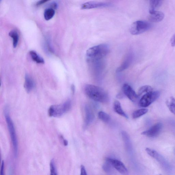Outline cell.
Instances as JSON below:
<instances>
[{
  "mask_svg": "<svg viewBox=\"0 0 175 175\" xmlns=\"http://www.w3.org/2000/svg\"><path fill=\"white\" fill-rule=\"evenodd\" d=\"M85 91L89 98L95 101L106 103L109 100L107 92L97 86L90 84L86 85Z\"/></svg>",
  "mask_w": 175,
  "mask_h": 175,
  "instance_id": "1",
  "label": "cell"
},
{
  "mask_svg": "<svg viewBox=\"0 0 175 175\" xmlns=\"http://www.w3.org/2000/svg\"><path fill=\"white\" fill-rule=\"evenodd\" d=\"M110 48L106 44H101L89 49L86 52L89 62H94L100 61L108 54Z\"/></svg>",
  "mask_w": 175,
  "mask_h": 175,
  "instance_id": "2",
  "label": "cell"
},
{
  "mask_svg": "<svg viewBox=\"0 0 175 175\" xmlns=\"http://www.w3.org/2000/svg\"><path fill=\"white\" fill-rule=\"evenodd\" d=\"M5 116L10 135L14 155L15 157L17 156L18 152V143L17 137L14 123L10 116L8 109L6 107L5 110Z\"/></svg>",
  "mask_w": 175,
  "mask_h": 175,
  "instance_id": "3",
  "label": "cell"
},
{
  "mask_svg": "<svg viewBox=\"0 0 175 175\" xmlns=\"http://www.w3.org/2000/svg\"><path fill=\"white\" fill-rule=\"evenodd\" d=\"M71 106V102L70 100L67 101L61 104L52 105L48 110L49 116L60 117L70 110Z\"/></svg>",
  "mask_w": 175,
  "mask_h": 175,
  "instance_id": "4",
  "label": "cell"
},
{
  "mask_svg": "<svg viewBox=\"0 0 175 175\" xmlns=\"http://www.w3.org/2000/svg\"><path fill=\"white\" fill-rule=\"evenodd\" d=\"M151 27V25L149 22L144 21H138L131 24L129 31L132 35H138L149 30Z\"/></svg>",
  "mask_w": 175,
  "mask_h": 175,
  "instance_id": "5",
  "label": "cell"
},
{
  "mask_svg": "<svg viewBox=\"0 0 175 175\" xmlns=\"http://www.w3.org/2000/svg\"><path fill=\"white\" fill-rule=\"evenodd\" d=\"M160 93L158 91H152L145 94L139 101L140 106L147 107L156 101L160 96Z\"/></svg>",
  "mask_w": 175,
  "mask_h": 175,
  "instance_id": "6",
  "label": "cell"
},
{
  "mask_svg": "<svg viewBox=\"0 0 175 175\" xmlns=\"http://www.w3.org/2000/svg\"><path fill=\"white\" fill-rule=\"evenodd\" d=\"M106 161L110 164L112 166L121 174L124 175L128 174V172L127 169L121 161L110 158H107Z\"/></svg>",
  "mask_w": 175,
  "mask_h": 175,
  "instance_id": "7",
  "label": "cell"
},
{
  "mask_svg": "<svg viewBox=\"0 0 175 175\" xmlns=\"http://www.w3.org/2000/svg\"><path fill=\"white\" fill-rule=\"evenodd\" d=\"M110 3L98 2H89L84 3L81 6L82 9H90L97 8L108 7L111 6Z\"/></svg>",
  "mask_w": 175,
  "mask_h": 175,
  "instance_id": "8",
  "label": "cell"
},
{
  "mask_svg": "<svg viewBox=\"0 0 175 175\" xmlns=\"http://www.w3.org/2000/svg\"><path fill=\"white\" fill-rule=\"evenodd\" d=\"M162 127V124L160 123H157L154 125L149 129L142 132L141 134L148 137H155L159 134Z\"/></svg>",
  "mask_w": 175,
  "mask_h": 175,
  "instance_id": "9",
  "label": "cell"
},
{
  "mask_svg": "<svg viewBox=\"0 0 175 175\" xmlns=\"http://www.w3.org/2000/svg\"><path fill=\"white\" fill-rule=\"evenodd\" d=\"M123 91L125 95L133 102H135L138 97V94L133 90L130 85L127 84H124Z\"/></svg>",
  "mask_w": 175,
  "mask_h": 175,
  "instance_id": "10",
  "label": "cell"
},
{
  "mask_svg": "<svg viewBox=\"0 0 175 175\" xmlns=\"http://www.w3.org/2000/svg\"><path fill=\"white\" fill-rule=\"evenodd\" d=\"M85 127H87L93 121L94 118V115L91 107L88 105L85 106Z\"/></svg>",
  "mask_w": 175,
  "mask_h": 175,
  "instance_id": "11",
  "label": "cell"
},
{
  "mask_svg": "<svg viewBox=\"0 0 175 175\" xmlns=\"http://www.w3.org/2000/svg\"><path fill=\"white\" fill-rule=\"evenodd\" d=\"M25 80L24 84V87L28 93L31 92L35 87V82L33 79L27 74L25 76Z\"/></svg>",
  "mask_w": 175,
  "mask_h": 175,
  "instance_id": "12",
  "label": "cell"
},
{
  "mask_svg": "<svg viewBox=\"0 0 175 175\" xmlns=\"http://www.w3.org/2000/svg\"><path fill=\"white\" fill-rule=\"evenodd\" d=\"M148 19L152 22H158L162 21L164 17V15L163 12L155 11L150 13Z\"/></svg>",
  "mask_w": 175,
  "mask_h": 175,
  "instance_id": "13",
  "label": "cell"
},
{
  "mask_svg": "<svg viewBox=\"0 0 175 175\" xmlns=\"http://www.w3.org/2000/svg\"><path fill=\"white\" fill-rule=\"evenodd\" d=\"M133 58L132 54H130L128 55L120 67L117 68L116 72H121L127 68L130 65L133 60Z\"/></svg>",
  "mask_w": 175,
  "mask_h": 175,
  "instance_id": "14",
  "label": "cell"
},
{
  "mask_svg": "<svg viewBox=\"0 0 175 175\" xmlns=\"http://www.w3.org/2000/svg\"><path fill=\"white\" fill-rule=\"evenodd\" d=\"M114 110L119 115L123 116L125 118L128 119V117L127 115L125 113V112L122 109L121 104L119 101L116 100L114 103Z\"/></svg>",
  "mask_w": 175,
  "mask_h": 175,
  "instance_id": "15",
  "label": "cell"
},
{
  "mask_svg": "<svg viewBox=\"0 0 175 175\" xmlns=\"http://www.w3.org/2000/svg\"><path fill=\"white\" fill-rule=\"evenodd\" d=\"M162 4V1L151 0L150 2L149 13L156 11V9L160 7Z\"/></svg>",
  "mask_w": 175,
  "mask_h": 175,
  "instance_id": "16",
  "label": "cell"
},
{
  "mask_svg": "<svg viewBox=\"0 0 175 175\" xmlns=\"http://www.w3.org/2000/svg\"><path fill=\"white\" fill-rule=\"evenodd\" d=\"M29 54H30L31 58L34 61L39 64H44L45 63V61L43 58L39 55L35 51L32 50L29 52Z\"/></svg>",
  "mask_w": 175,
  "mask_h": 175,
  "instance_id": "17",
  "label": "cell"
},
{
  "mask_svg": "<svg viewBox=\"0 0 175 175\" xmlns=\"http://www.w3.org/2000/svg\"><path fill=\"white\" fill-rule=\"evenodd\" d=\"M9 35L13 39V46L15 48L18 45L19 40V35L18 33L15 30L11 31L9 33Z\"/></svg>",
  "mask_w": 175,
  "mask_h": 175,
  "instance_id": "18",
  "label": "cell"
},
{
  "mask_svg": "<svg viewBox=\"0 0 175 175\" xmlns=\"http://www.w3.org/2000/svg\"><path fill=\"white\" fill-rule=\"evenodd\" d=\"M166 104L171 113L175 114V98L173 97H170L166 101Z\"/></svg>",
  "mask_w": 175,
  "mask_h": 175,
  "instance_id": "19",
  "label": "cell"
},
{
  "mask_svg": "<svg viewBox=\"0 0 175 175\" xmlns=\"http://www.w3.org/2000/svg\"><path fill=\"white\" fill-rule=\"evenodd\" d=\"M55 11L52 8L46 9L44 12V17L46 20H50L55 15Z\"/></svg>",
  "mask_w": 175,
  "mask_h": 175,
  "instance_id": "20",
  "label": "cell"
},
{
  "mask_svg": "<svg viewBox=\"0 0 175 175\" xmlns=\"http://www.w3.org/2000/svg\"><path fill=\"white\" fill-rule=\"evenodd\" d=\"M153 88L151 86L148 85H145L141 87L138 90V97H140L143 94H146L153 91Z\"/></svg>",
  "mask_w": 175,
  "mask_h": 175,
  "instance_id": "21",
  "label": "cell"
},
{
  "mask_svg": "<svg viewBox=\"0 0 175 175\" xmlns=\"http://www.w3.org/2000/svg\"><path fill=\"white\" fill-rule=\"evenodd\" d=\"M148 111V110L146 108L141 109L135 111L133 114V117L134 119L139 118L145 114Z\"/></svg>",
  "mask_w": 175,
  "mask_h": 175,
  "instance_id": "22",
  "label": "cell"
},
{
  "mask_svg": "<svg viewBox=\"0 0 175 175\" xmlns=\"http://www.w3.org/2000/svg\"><path fill=\"white\" fill-rule=\"evenodd\" d=\"M98 117L100 119L105 122V123H108L111 119L110 116L103 111L99 112Z\"/></svg>",
  "mask_w": 175,
  "mask_h": 175,
  "instance_id": "23",
  "label": "cell"
},
{
  "mask_svg": "<svg viewBox=\"0 0 175 175\" xmlns=\"http://www.w3.org/2000/svg\"><path fill=\"white\" fill-rule=\"evenodd\" d=\"M147 153L151 157H152L155 159L157 158L158 155V154L156 151L154 150L153 149H150V148H147L145 149Z\"/></svg>",
  "mask_w": 175,
  "mask_h": 175,
  "instance_id": "24",
  "label": "cell"
},
{
  "mask_svg": "<svg viewBox=\"0 0 175 175\" xmlns=\"http://www.w3.org/2000/svg\"><path fill=\"white\" fill-rule=\"evenodd\" d=\"M50 175H58L54 161L52 160L50 163Z\"/></svg>",
  "mask_w": 175,
  "mask_h": 175,
  "instance_id": "25",
  "label": "cell"
},
{
  "mask_svg": "<svg viewBox=\"0 0 175 175\" xmlns=\"http://www.w3.org/2000/svg\"><path fill=\"white\" fill-rule=\"evenodd\" d=\"M111 166H112V165L106 161V163L103 165V169L106 172L109 173L111 171Z\"/></svg>",
  "mask_w": 175,
  "mask_h": 175,
  "instance_id": "26",
  "label": "cell"
},
{
  "mask_svg": "<svg viewBox=\"0 0 175 175\" xmlns=\"http://www.w3.org/2000/svg\"><path fill=\"white\" fill-rule=\"evenodd\" d=\"M81 175H88L85 167L84 166H83V165H81Z\"/></svg>",
  "mask_w": 175,
  "mask_h": 175,
  "instance_id": "27",
  "label": "cell"
},
{
  "mask_svg": "<svg viewBox=\"0 0 175 175\" xmlns=\"http://www.w3.org/2000/svg\"><path fill=\"white\" fill-rule=\"evenodd\" d=\"M171 46L173 47L175 46V34L174 35L171 39Z\"/></svg>",
  "mask_w": 175,
  "mask_h": 175,
  "instance_id": "28",
  "label": "cell"
},
{
  "mask_svg": "<svg viewBox=\"0 0 175 175\" xmlns=\"http://www.w3.org/2000/svg\"><path fill=\"white\" fill-rule=\"evenodd\" d=\"M48 1V0H42V1H39L37 2L36 5L37 6L41 5Z\"/></svg>",
  "mask_w": 175,
  "mask_h": 175,
  "instance_id": "29",
  "label": "cell"
},
{
  "mask_svg": "<svg viewBox=\"0 0 175 175\" xmlns=\"http://www.w3.org/2000/svg\"><path fill=\"white\" fill-rule=\"evenodd\" d=\"M1 175H5L4 174V163H2V164L1 171Z\"/></svg>",
  "mask_w": 175,
  "mask_h": 175,
  "instance_id": "30",
  "label": "cell"
},
{
  "mask_svg": "<svg viewBox=\"0 0 175 175\" xmlns=\"http://www.w3.org/2000/svg\"><path fill=\"white\" fill-rule=\"evenodd\" d=\"M71 90L72 93L74 94L75 91V85H72L71 86Z\"/></svg>",
  "mask_w": 175,
  "mask_h": 175,
  "instance_id": "31",
  "label": "cell"
},
{
  "mask_svg": "<svg viewBox=\"0 0 175 175\" xmlns=\"http://www.w3.org/2000/svg\"><path fill=\"white\" fill-rule=\"evenodd\" d=\"M10 173H10V175H12V173L11 172H11Z\"/></svg>",
  "mask_w": 175,
  "mask_h": 175,
  "instance_id": "32",
  "label": "cell"
},
{
  "mask_svg": "<svg viewBox=\"0 0 175 175\" xmlns=\"http://www.w3.org/2000/svg\"><path fill=\"white\" fill-rule=\"evenodd\" d=\"M161 175L160 174H158V175Z\"/></svg>",
  "mask_w": 175,
  "mask_h": 175,
  "instance_id": "33",
  "label": "cell"
}]
</instances>
